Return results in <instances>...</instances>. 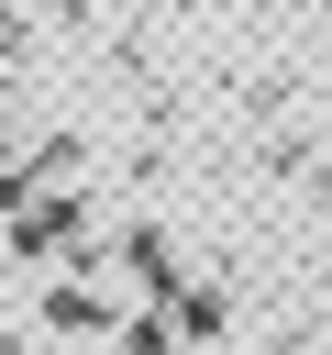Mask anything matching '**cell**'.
Listing matches in <instances>:
<instances>
[{"mask_svg":"<svg viewBox=\"0 0 332 355\" xmlns=\"http://www.w3.org/2000/svg\"><path fill=\"white\" fill-rule=\"evenodd\" d=\"M44 322H55V333H111V300H100V288H55Z\"/></svg>","mask_w":332,"mask_h":355,"instance_id":"obj_1","label":"cell"}]
</instances>
